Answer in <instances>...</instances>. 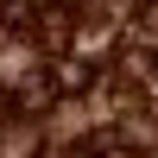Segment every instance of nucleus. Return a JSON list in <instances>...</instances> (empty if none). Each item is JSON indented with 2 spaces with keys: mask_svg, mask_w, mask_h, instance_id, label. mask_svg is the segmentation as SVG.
Returning <instances> with one entry per match:
<instances>
[{
  "mask_svg": "<svg viewBox=\"0 0 158 158\" xmlns=\"http://www.w3.org/2000/svg\"><path fill=\"white\" fill-rule=\"evenodd\" d=\"M82 82H89L82 63H63V70H57V89H82Z\"/></svg>",
  "mask_w": 158,
  "mask_h": 158,
  "instance_id": "obj_1",
  "label": "nucleus"
}]
</instances>
